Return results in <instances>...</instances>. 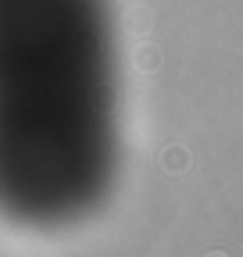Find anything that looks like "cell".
Wrapping results in <instances>:
<instances>
[{
	"label": "cell",
	"mask_w": 243,
	"mask_h": 257,
	"mask_svg": "<svg viewBox=\"0 0 243 257\" xmlns=\"http://www.w3.org/2000/svg\"><path fill=\"white\" fill-rule=\"evenodd\" d=\"M111 0H0V218L68 229L111 197L122 161Z\"/></svg>",
	"instance_id": "6da1fadb"
}]
</instances>
